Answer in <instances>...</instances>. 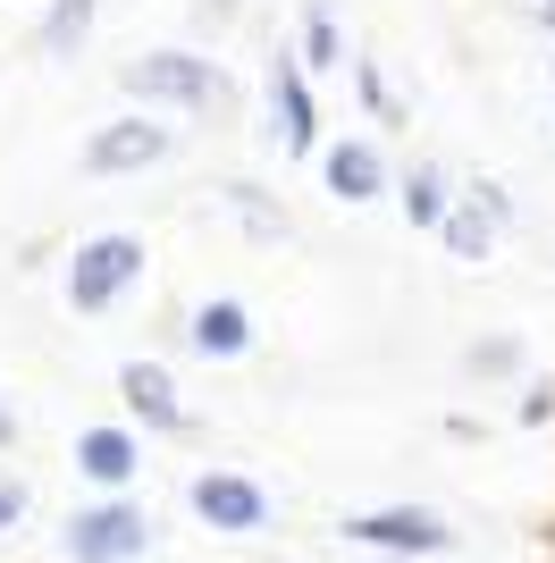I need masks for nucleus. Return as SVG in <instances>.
<instances>
[{
	"label": "nucleus",
	"instance_id": "19",
	"mask_svg": "<svg viewBox=\"0 0 555 563\" xmlns=\"http://www.w3.org/2000/svg\"><path fill=\"white\" fill-rule=\"evenodd\" d=\"M9 438H18V421H9V404H0V446H9Z\"/></svg>",
	"mask_w": 555,
	"mask_h": 563
},
{
	"label": "nucleus",
	"instance_id": "5",
	"mask_svg": "<svg viewBox=\"0 0 555 563\" xmlns=\"http://www.w3.org/2000/svg\"><path fill=\"white\" fill-rule=\"evenodd\" d=\"M185 496H194V514H203L210 530H270V496H261V479H244V471H203Z\"/></svg>",
	"mask_w": 555,
	"mask_h": 563
},
{
	"label": "nucleus",
	"instance_id": "7",
	"mask_svg": "<svg viewBox=\"0 0 555 563\" xmlns=\"http://www.w3.org/2000/svg\"><path fill=\"white\" fill-rule=\"evenodd\" d=\"M118 396H127V412H135L143 429H168V438H185V429H194L161 362H127V371H118Z\"/></svg>",
	"mask_w": 555,
	"mask_h": 563
},
{
	"label": "nucleus",
	"instance_id": "1",
	"mask_svg": "<svg viewBox=\"0 0 555 563\" xmlns=\"http://www.w3.org/2000/svg\"><path fill=\"white\" fill-rule=\"evenodd\" d=\"M59 547H68V563H135L152 547V521L127 496H101V505H76L59 521Z\"/></svg>",
	"mask_w": 555,
	"mask_h": 563
},
{
	"label": "nucleus",
	"instance_id": "8",
	"mask_svg": "<svg viewBox=\"0 0 555 563\" xmlns=\"http://www.w3.org/2000/svg\"><path fill=\"white\" fill-rule=\"evenodd\" d=\"M497 228H505V194L497 186H463V202L446 211V253H463V261H480L488 244H497Z\"/></svg>",
	"mask_w": 555,
	"mask_h": 563
},
{
	"label": "nucleus",
	"instance_id": "9",
	"mask_svg": "<svg viewBox=\"0 0 555 563\" xmlns=\"http://www.w3.org/2000/svg\"><path fill=\"white\" fill-rule=\"evenodd\" d=\"M76 471H85L92 488H127L143 471V454H135L127 429H85V438H76Z\"/></svg>",
	"mask_w": 555,
	"mask_h": 563
},
{
	"label": "nucleus",
	"instance_id": "16",
	"mask_svg": "<svg viewBox=\"0 0 555 563\" xmlns=\"http://www.w3.org/2000/svg\"><path fill=\"white\" fill-rule=\"evenodd\" d=\"M463 362H471V378H505L513 362H522V345H513V336H480V345L463 353Z\"/></svg>",
	"mask_w": 555,
	"mask_h": 563
},
{
	"label": "nucleus",
	"instance_id": "18",
	"mask_svg": "<svg viewBox=\"0 0 555 563\" xmlns=\"http://www.w3.org/2000/svg\"><path fill=\"white\" fill-rule=\"evenodd\" d=\"M18 514H25V488H18V479H0V530H18Z\"/></svg>",
	"mask_w": 555,
	"mask_h": 563
},
{
	"label": "nucleus",
	"instance_id": "12",
	"mask_svg": "<svg viewBox=\"0 0 555 563\" xmlns=\"http://www.w3.org/2000/svg\"><path fill=\"white\" fill-rule=\"evenodd\" d=\"M278 126H286V143H295V152H312V93H303L295 68L278 76Z\"/></svg>",
	"mask_w": 555,
	"mask_h": 563
},
{
	"label": "nucleus",
	"instance_id": "10",
	"mask_svg": "<svg viewBox=\"0 0 555 563\" xmlns=\"http://www.w3.org/2000/svg\"><path fill=\"white\" fill-rule=\"evenodd\" d=\"M244 345H253V320H244V303L210 295V303L194 311V353H210V362H236Z\"/></svg>",
	"mask_w": 555,
	"mask_h": 563
},
{
	"label": "nucleus",
	"instance_id": "13",
	"mask_svg": "<svg viewBox=\"0 0 555 563\" xmlns=\"http://www.w3.org/2000/svg\"><path fill=\"white\" fill-rule=\"evenodd\" d=\"M404 211H413L421 228H446V177H438V168H413V186H404Z\"/></svg>",
	"mask_w": 555,
	"mask_h": 563
},
{
	"label": "nucleus",
	"instance_id": "2",
	"mask_svg": "<svg viewBox=\"0 0 555 563\" xmlns=\"http://www.w3.org/2000/svg\"><path fill=\"white\" fill-rule=\"evenodd\" d=\"M127 93L161 101V110H219L228 76L210 68V59H194V51H152V59L127 68Z\"/></svg>",
	"mask_w": 555,
	"mask_h": 563
},
{
	"label": "nucleus",
	"instance_id": "15",
	"mask_svg": "<svg viewBox=\"0 0 555 563\" xmlns=\"http://www.w3.org/2000/svg\"><path fill=\"white\" fill-rule=\"evenodd\" d=\"M85 34H92V0H59V9H51V25H43L51 51H76Z\"/></svg>",
	"mask_w": 555,
	"mask_h": 563
},
{
	"label": "nucleus",
	"instance_id": "4",
	"mask_svg": "<svg viewBox=\"0 0 555 563\" xmlns=\"http://www.w3.org/2000/svg\"><path fill=\"white\" fill-rule=\"evenodd\" d=\"M346 539L388 547V555H446V547H455V530H446L438 514H421V505H388V514H353Z\"/></svg>",
	"mask_w": 555,
	"mask_h": 563
},
{
	"label": "nucleus",
	"instance_id": "11",
	"mask_svg": "<svg viewBox=\"0 0 555 563\" xmlns=\"http://www.w3.org/2000/svg\"><path fill=\"white\" fill-rule=\"evenodd\" d=\"M328 194H346V202L388 194V161H379L370 143H328Z\"/></svg>",
	"mask_w": 555,
	"mask_h": 563
},
{
	"label": "nucleus",
	"instance_id": "14",
	"mask_svg": "<svg viewBox=\"0 0 555 563\" xmlns=\"http://www.w3.org/2000/svg\"><path fill=\"white\" fill-rule=\"evenodd\" d=\"M337 18H328L320 0H312V9H303V59H312V68H337Z\"/></svg>",
	"mask_w": 555,
	"mask_h": 563
},
{
	"label": "nucleus",
	"instance_id": "3",
	"mask_svg": "<svg viewBox=\"0 0 555 563\" xmlns=\"http://www.w3.org/2000/svg\"><path fill=\"white\" fill-rule=\"evenodd\" d=\"M135 278H143L135 235H92V244H76V261H68V303L76 311H110Z\"/></svg>",
	"mask_w": 555,
	"mask_h": 563
},
{
	"label": "nucleus",
	"instance_id": "6",
	"mask_svg": "<svg viewBox=\"0 0 555 563\" xmlns=\"http://www.w3.org/2000/svg\"><path fill=\"white\" fill-rule=\"evenodd\" d=\"M152 161H168V126L161 118H110V126L85 143L92 177H127V168H152Z\"/></svg>",
	"mask_w": 555,
	"mask_h": 563
},
{
	"label": "nucleus",
	"instance_id": "17",
	"mask_svg": "<svg viewBox=\"0 0 555 563\" xmlns=\"http://www.w3.org/2000/svg\"><path fill=\"white\" fill-rule=\"evenodd\" d=\"M362 101H370V118H395V101H388V85H379V68H362Z\"/></svg>",
	"mask_w": 555,
	"mask_h": 563
}]
</instances>
